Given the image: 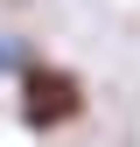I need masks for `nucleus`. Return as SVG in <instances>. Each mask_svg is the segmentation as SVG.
I'll use <instances>...</instances> for the list:
<instances>
[{"label":"nucleus","instance_id":"nucleus-1","mask_svg":"<svg viewBox=\"0 0 140 147\" xmlns=\"http://www.w3.org/2000/svg\"><path fill=\"white\" fill-rule=\"evenodd\" d=\"M77 112H84V84L70 70H28L21 77V126L28 133H56Z\"/></svg>","mask_w":140,"mask_h":147}]
</instances>
